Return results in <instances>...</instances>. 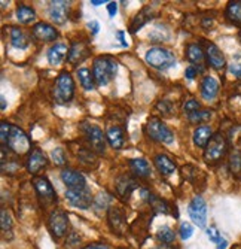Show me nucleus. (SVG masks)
I'll return each mask as SVG.
<instances>
[{
	"mask_svg": "<svg viewBox=\"0 0 241 249\" xmlns=\"http://www.w3.org/2000/svg\"><path fill=\"white\" fill-rule=\"evenodd\" d=\"M229 170L234 178L241 179V151L234 149L229 155Z\"/></svg>",
	"mask_w": 241,
	"mask_h": 249,
	"instance_id": "nucleus-30",
	"label": "nucleus"
},
{
	"mask_svg": "<svg viewBox=\"0 0 241 249\" xmlns=\"http://www.w3.org/2000/svg\"><path fill=\"white\" fill-rule=\"evenodd\" d=\"M107 11H109V15H111V17H115L116 12H118L116 3H115V2H111V3H109V5H107Z\"/></svg>",
	"mask_w": 241,
	"mask_h": 249,
	"instance_id": "nucleus-44",
	"label": "nucleus"
},
{
	"mask_svg": "<svg viewBox=\"0 0 241 249\" xmlns=\"http://www.w3.org/2000/svg\"><path fill=\"white\" fill-rule=\"evenodd\" d=\"M65 198L69 200V203L73 208L78 209H88L93 205V194L88 188L82 190H67L65 191Z\"/></svg>",
	"mask_w": 241,
	"mask_h": 249,
	"instance_id": "nucleus-11",
	"label": "nucleus"
},
{
	"mask_svg": "<svg viewBox=\"0 0 241 249\" xmlns=\"http://www.w3.org/2000/svg\"><path fill=\"white\" fill-rule=\"evenodd\" d=\"M6 109V100H5V97L2 96V110H5Z\"/></svg>",
	"mask_w": 241,
	"mask_h": 249,
	"instance_id": "nucleus-51",
	"label": "nucleus"
},
{
	"mask_svg": "<svg viewBox=\"0 0 241 249\" xmlns=\"http://www.w3.org/2000/svg\"><path fill=\"white\" fill-rule=\"evenodd\" d=\"M219 93V82L213 76H206L201 82V96L206 100H213Z\"/></svg>",
	"mask_w": 241,
	"mask_h": 249,
	"instance_id": "nucleus-25",
	"label": "nucleus"
},
{
	"mask_svg": "<svg viewBox=\"0 0 241 249\" xmlns=\"http://www.w3.org/2000/svg\"><path fill=\"white\" fill-rule=\"evenodd\" d=\"M33 37L42 42H54L58 37V32L48 22H37L33 27Z\"/></svg>",
	"mask_w": 241,
	"mask_h": 249,
	"instance_id": "nucleus-17",
	"label": "nucleus"
},
{
	"mask_svg": "<svg viewBox=\"0 0 241 249\" xmlns=\"http://www.w3.org/2000/svg\"><path fill=\"white\" fill-rule=\"evenodd\" d=\"M188 212L191 219L193 221L195 225H198L200 229H204L207 224V205L201 196H195L189 206H188Z\"/></svg>",
	"mask_w": 241,
	"mask_h": 249,
	"instance_id": "nucleus-9",
	"label": "nucleus"
},
{
	"mask_svg": "<svg viewBox=\"0 0 241 249\" xmlns=\"http://www.w3.org/2000/svg\"><path fill=\"white\" fill-rule=\"evenodd\" d=\"M90 249H107V246H104V245H93V246H90Z\"/></svg>",
	"mask_w": 241,
	"mask_h": 249,
	"instance_id": "nucleus-48",
	"label": "nucleus"
},
{
	"mask_svg": "<svg viewBox=\"0 0 241 249\" xmlns=\"http://www.w3.org/2000/svg\"><path fill=\"white\" fill-rule=\"evenodd\" d=\"M82 131L86 142L90 145V149L97 152V154H103L106 151V142L107 138L106 134L103 133V130L100 127H97L96 124H88L83 123L82 124Z\"/></svg>",
	"mask_w": 241,
	"mask_h": 249,
	"instance_id": "nucleus-6",
	"label": "nucleus"
},
{
	"mask_svg": "<svg viewBox=\"0 0 241 249\" xmlns=\"http://www.w3.org/2000/svg\"><path fill=\"white\" fill-rule=\"evenodd\" d=\"M211 138H213V131L207 125H200V127H196L193 131V143L198 148L206 149V146L209 145Z\"/></svg>",
	"mask_w": 241,
	"mask_h": 249,
	"instance_id": "nucleus-24",
	"label": "nucleus"
},
{
	"mask_svg": "<svg viewBox=\"0 0 241 249\" xmlns=\"http://www.w3.org/2000/svg\"><path fill=\"white\" fill-rule=\"evenodd\" d=\"M185 76L189 79V81H192L195 76H196V67L195 66H189V67H186V71H185Z\"/></svg>",
	"mask_w": 241,
	"mask_h": 249,
	"instance_id": "nucleus-43",
	"label": "nucleus"
},
{
	"mask_svg": "<svg viewBox=\"0 0 241 249\" xmlns=\"http://www.w3.org/2000/svg\"><path fill=\"white\" fill-rule=\"evenodd\" d=\"M229 72L237 76V78H241V64L240 63H235V64H231L229 66Z\"/></svg>",
	"mask_w": 241,
	"mask_h": 249,
	"instance_id": "nucleus-42",
	"label": "nucleus"
},
{
	"mask_svg": "<svg viewBox=\"0 0 241 249\" xmlns=\"http://www.w3.org/2000/svg\"><path fill=\"white\" fill-rule=\"evenodd\" d=\"M51 157H52V160H54V163L57 166H64L65 164V154H64L63 148H55L51 152Z\"/></svg>",
	"mask_w": 241,
	"mask_h": 249,
	"instance_id": "nucleus-36",
	"label": "nucleus"
},
{
	"mask_svg": "<svg viewBox=\"0 0 241 249\" xmlns=\"http://www.w3.org/2000/svg\"><path fill=\"white\" fill-rule=\"evenodd\" d=\"M137 188V182L134 178L129 175H122L116 179V194L121 200H128L133 194V191Z\"/></svg>",
	"mask_w": 241,
	"mask_h": 249,
	"instance_id": "nucleus-16",
	"label": "nucleus"
},
{
	"mask_svg": "<svg viewBox=\"0 0 241 249\" xmlns=\"http://www.w3.org/2000/svg\"><path fill=\"white\" fill-rule=\"evenodd\" d=\"M88 27L91 29L93 35H97L98 33V29H100V24H98L97 21H91V22H88Z\"/></svg>",
	"mask_w": 241,
	"mask_h": 249,
	"instance_id": "nucleus-45",
	"label": "nucleus"
},
{
	"mask_svg": "<svg viewBox=\"0 0 241 249\" xmlns=\"http://www.w3.org/2000/svg\"><path fill=\"white\" fill-rule=\"evenodd\" d=\"M129 167L134 172V175H137L139 178H149L152 170H150V164L145 160V158H133L129 161Z\"/></svg>",
	"mask_w": 241,
	"mask_h": 249,
	"instance_id": "nucleus-26",
	"label": "nucleus"
},
{
	"mask_svg": "<svg viewBox=\"0 0 241 249\" xmlns=\"http://www.w3.org/2000/svg\"><path fill=\"white\" fill-rule=\"evenodd\" d=\"M75 96V82L69 72H61L54 84L52 97L57 105H67Z\"/></svg>",
	"mask_w": 241,
	"mask_h": 249,
	"instance_id": "nucleus-2",
	"label": "nucleus"
},
{
	"mask_svg": "<svg viewBox=\"0 0 241 249\" xmlns=\"http://www.w3.org/2000/svg\"><path fill=\"white\" fill-rule=\"evenodd\" d=\"M11 124L3 121L0 124V142H2V146H6L9 142V136H11Z\"/></svg>",
	"mask_w": 241,
	"mask_h": 249,
	"instance_id": "nucleus-35",
	"label": "nucleus"
},
{
	"mask_svg": "<svg viewBox=\"0 0 241 249\" xmlns=\"http://www.w3.org/2000/svg\"><path fill=\"white\" fill-rule=\"evenodd\" d=\"M48 158L39 148H33L27 158V169L32 175H37L48 167Z\"/></svg>",
	"mask_w": 241,
	"mask_h": 249,
	"instance_id": "nucleus-13",
	"label": "nucleus"
},
{
	"mask_svg": "<svg viewBox=\"0 0 241 249\" xmlns=\"http://www.w3.org/2000/svg\"><path fill=\"white\" fill-rule=\"evenodd\" d=\"M157 237L160 242H162L164 245H170L174 242V239H176V234H174V231L168 227V225H164V227H161L157 233Z\"/></svg>",
	"mask_w": 241,
	"mask_h": 249,
	"instance_id": "nucleus-33",
	"label": "nucleus"
},
{
	"mask_svg": "<svg viewBox=\"0 0 241 249\" xmlns=\"http://www.w3.org/2000/svg\"><path fill=\"white\" fill-rule=\"evenodd\" d=\"M226 151H228V143H226L225 136L221 134V133H216V134H213L211 141L206 146L204 160L209 164H216V163H219L225 157Z\"/></svg>",
	"mask_w": 241,
	"mask_h": 249,
	"instance_id": "nucleus-4",
	"label": "nucleus"
},
{
	"mask_svg": "<svg viewBox=\"0 0 241 249\" xmlns=\"http://www.w3.org/2000/svg\"><path fill=\"white\" fill-rule=\"evenodd\" d=\"M146 133L150 139L161 142V143H173L174 142V134L173 131L157 117L149 118L147 124H146Z\"/></svg>",
	"mask_w": 241,
	"mask_h": 249,
	"instance_id": "nucleus-5",
	"label": "nucleus"
},
{
	"mask_svg": "<svg viewBox=\"0 0 241 249\" xmlns=\"http://www.w3.org/2000/svg\"><path fill=\"white\" fill-rule=\"evenodd\" d=\"M9 149L15 155H24L32 151V141L29 136L16 125L11 127V136H9V142H8Z\"/></svg>",
	"mask_w": 241,
	"mask_h": 249,
	"instance_id": "nucleus-7",
	"label": "nucleus"
},
{
	"mask_svg": "<svg viewBox=\"0 0 241 249\" xmlns=\"http://www.w3.org/2000/svg\"><path fill=\"white\" fill-rule=\"evenodd\" d=\"M16 18L21 24H30L32 21H34L36 18V12L32 6L27 5H18L16 8Z\"/></svg>",
	"mask_w": 241,
	"mask_h": 249,
	"instance_id": "nucleus-29",
	"label": "nucleus"
},
{
	"mask_svg": "<svg viewBox=\"0 0 241 249\" xmlns=\"http://www.w3.org/2000/svg\"><path fill=\"white\" fill-rule=\"evenodd\" d=\"M103 3H104V0H93V2H91V5H94V6H100Z\"/></svg>",
	"mask_w": 241,
	"mask_h": 249,
	"instance_id": "nucleus-49",
	"label": "nucleus"
},
{
	"mask_svg": "<svg viewBox=\"0 0 241 249\" xmlns=\"http://www.w3.org/2000/svg\"><path fill=\"white\" fill-rule=\"evenodd\" d=\"M226 248H228V240L226 239H222L216 245V249H226Z\"/></svg>",
	"mask_w": 241,
	"mask_h": 249,
	"instance_id": "nucleus-46",
	"label": "nucleus"
},
{
	"mask_svg": "<svg viewBox=\"0 0 241 249\" xmlns=\"http://www.w3.org/2000/svg\"><path fill=\"white\" fill-rule=\"evenodd\" d=\"M11 43L12 47L19 48V50H26L29 47V37L26 36V33L18 29V27H11Z\"/></svg>",
	"mask_w": 241,
	"mask_h": 249,
	"instance_id": "nucleus-27",
	"label": "nucleus"
},
{
	"mask_svg": "<svg viewBox=\"0 0 241 249\" xmlns=\"http://www.w3.org/2000/svg\"><path fill=\"white\" fill-rule=\"evenodd\" d=\"M146 61L150 67L158 69V71H167L176 64V58H174V55L168 50L161 48V47L150 48L146 53Z\"/></svg>",
	"mask_w": 241,
	"mask_h": 249,
	"instance_id": "nucleus-3",
	"label": "nucleus"
},
{
	"mask_svg": "<svg viewBox=\"0 0 241 249\" xmlns=\"http://www.w3.org/2000/svg\"><path fill=\"white\" fill-rule=\"evenodd\" d=\"M207 236H209V239H210L213 243H216V245H217L219 242H221V240L224 239L221 234H219V231H217L214 227H210V229L207 230Z\"/></svg>",
	"mask_w": 241,
	"mask_h": 249,
	"instance_id": "nucleus-41",
	"label": "nucleus"
},
{
	"mask_svg": "<svg viewBox=\"0 0 241 249\" xmlns=\"http://www.w3.org/2000/svg\"><path fill=\"white\" fill-rule=\"evenodd\" d=\"M204 43V47H206V58H207V61H209V64L213 67V69H216V71H221V69H224L225 67V57H224V54H222V51L219 50L216 45L213 43V42H203Z\"/></svg>",
	"mask_w": 241,
	"mask_h": 249,
	"instance_id": "nucleus-14",
	"label": "nucleus"
},
{
	"mask_svg": "<svg viewBox=\"0 0 241 249\" xmlns=\"http://www.w3.org/2000/svg\"><path fill=\"white\" fill-rule=\"evenodd\" d=\"M153 163H155V167L158 169V172L164 176H170L176 172L177 166H176V161L173 160L171 157L165 155V154H158L153 158Z\"/></svg>",
	"mask_w": 241,
	"mask_h": 249,
	"instance_id": "nucleus-20",
	"label": "nucleus"
},
{
	"mask_svg": "<svg viewBox=\"0 0 241 249\" xmlns=\"http://www.w3.org/2000/svg\"><path fill=\"white\" fill-rule=\"evenodd\" d=\"M226 18L235 24H241V0L229 2L226 6Z\"/></svg>",
	"mask_w": 241,
	"mask_h": 249,
	"instance_id": "nucleus-32",
	"label": "nucleus"
},
{
	"mask_svg": "<svg viewBox=\"0 0 241 249\" xmlns=\"http://www.w3.org/2000/svg\"><path fill=\"white\" fill-rule=\"evenodd\" d=\"M106 138H107V142L111 143V146L115 148V149H122L124 145H125V133L118 125L109 127L107 131H106Z\"/></svg>",
	"mask_w": 241,
	"mask_h": 249,
	"instance_id": "nucleus-21",
	"label": "nucleus"
},
{
	"mask_svg": "<svg viewBox=\"0 0 241 249\" xmlns=\"http://www.w3.org/2000/svg\"><path fill=\"white\" fill-rule=\"evenodd\" d=\"M67 53H69V50H67V47H65L64 43L52 45V47L49 48V51H48V61H49V64H52V66L61 64L64 61V58L69 55Z\"/></svg>",
	"mask_w": 241,
	"mask_h": 249,
	"instance_id": "nucleus-23",
	"label": "nucleus"
},
{
	"mask_svg": "<svg viewBox=\"0 0 241 249\" xmlns=\"http://www.w3.org/2000/svg\"><path fill=\"white\" fill-rule=\"evenodd\" d=\"M69 3L67 2H51L49 3V8H48V12H49V17L51 19L55 22V24L61 26L64 24L65 21H67V6Z\"/></svg>",
	"mask_w": 241,
	"mask_h": 249,
	"instance_id": "nucleus-19",
	"label": "nucleus"
},
{
	"mask_svg": "<svg viewBox=\"0 0 241 249\" xmlns=\"http://www.w3.org/2000/svg\"><path fill=\"white\" fill-rule=\"evenodd\" d=\"M88 55H90V47L85 42L79 40V42H73L72 43V47L69 50L67 60H69L70 64L78 66L79 63H82Z\"/></svg>",
	"mask_w": 241,
	"mask_h": 249,
	"instance_id": "nucleus-18",
	"label": "nucleus"
},
{
	"mask_svg": "<svg viewBox=\"0 0 241 249\" xmlns=\"http://www.w3.org/2000/svg\"><path fill=\"white\" fill-rule=\"evenodd\" d=\"M12 230V216L8 211H2V231L8 233Z\"/></svg>",
	"mask_w": 241,
	"mask_h": 249,
	"instance_id": "nucleus-37",
	"label": "nucleus"
},
{
	"mask_svg": "<svg viewBox=\"0 0 241 249\" xmlns=\"http://www.w3.org/2000/svg\"><path fill=\"white\" fill-rule=\"evenodd\" d=\"M79 160H80L82 163H88V164L91 166V163L96 161L94 151H91V149H82V151L79 152ZM96 163H97V161H96Z\"/></svg>",
	"mask_w": 241,
	"mask_h": 249,
	"instance_id": "nucleus-38",
	"label": "nucleus"
},
{
	"mask_svg": "<svg viewBox=\"0 0 241 249\" xmlns=\"http://www.w3.org/2000/svg\"><path fill=\"white\" fill-rule=\"evenodd\" d=\"M155 249H173V248H171L170 245H164V243H161V245H160L158 248H155Z\"/></svg>",
	"mask_w": 241,
	"mask_h": 249,
	"instance_id": "nucleus-50",
	"label": "nucleus"
},
{
	"mask_svg": "<svg viewBox=\"0 0 241 249\" xmlns=\"http://www.w3.org/2000/svg\"><path fill=\"white\" fill-rule=\"evenodd\" d=\"M196 110H200V103L196 102L195 99H189V100L185 102V105H183V112H185V114L191 115V114H193V112H196Z\"/></svg>",
	"mask_w": 241,
	"mask_h": 249,
	"instance_id": "nucleus-39",
	"label": "nucleus"
},
{
	"mask_svg": "<svg viewBox=\"0 0 241 249\" xmlns=\"http://www.w3.org/2000/svg\"><path fill=\"white\" fill-rule=\"evenodd\" d=\"M118 73V63L109 55H100L94 60L93 75L98 87H106L111 84Z\"/></svg>",
	"mask_w": 241,
	"mask_h": 249,
	"instance_id": "nucleus-1",
	"label": "nucleus"
},
{
	"mask_svg": "<svg viewBox=\"0 0 241 249\" xmlns=\"http://www.w3.org/2000/svg\"><path fill=\"white\" fill-rule=\"evenodd\" d=\"M63 184L67 187V190H82L86 188V180L82 173L73 169H64L60 175Z\"/></svg>",
	"mask_w": 241,
	"mask_h": 249,
	"instance_id": "nucleus-12",
	"label": "nucleus"
},
{
	"mask_svg": "<svg viewBox=\"0 0 241 249\" xmlns=\"http://www.w3.org/2000/svg\"><path fill=\"white\" fill-rule=\"evenodd\" d=\"M192 234H193V227H192L191 224H188V222H183L180 225V237H182V240L191 239Z\"/></svg>",
	"mask_w": 241,
	"mask_h": 249,
	"instance_id": "nucleus-40",
	"label": "nucleus"
},
{
	"mask_svg": "<svg viewBox=\"0 0 241 249\" xmlns=\"http://www.w3.org/2000/svg\"><path fill=\"white\" fill-rule=\"evenodd\" d=\"M211 118V112L210 110H196L193 114L188 115V120L192 123V124H201L207 120Z\"/></svg>",
	"mask_w": 241,
	"mask_h": 249,
	"instance_id": "nucleus-34",
	"label": "nucleus"
},
{
	"mask_svg": "<svg viewBox=\"0 0 241 249\" xmlns=\"http://www.w3.org/2000/svg\"><path fill=\"white\" fill-rule=\"evenodd\" d=\"M116 35H118V36H119V39H121V43H122V47H128V43H127V42L124 40V32H118Z\"/></svg>",
	"mask_w": 241,
	"mask_h": 249,
	"instance_id": "nucleus-47",
	"label": "nucleus"
},
{
	"mask_svg": "<svg viewBox=\"0 0 241 249\" xmlns=\"http://www.w3.org/2000/svg\"><path fill=\"white\" fill-rule=\"evenodd\" d=\"M107 218H109V225H111V229H112L113 233L122 234V231H125L127 216H125V212L121 208L112 206L111 209H109Z\"/></svg>",
	"mask_w": 241,
	"mask_h": 249,
	"instance_id": "nucleus-15",
	"label": "nucleus"
},
{
	"mask_svg": "<svg viewBox=\"0 0 241 249\" xmlns=\"http://www.w3.org/2000/svg\"><path fill=\"white\" fill-rule=\"evenodd\" d=\"M186 58L192 63V66H203L206 60V53L201 45L198 43H189L186 47Z\"/></svg>",
	"mask_w": 241,
	"mask_h": 249,
	"instance_id": "nucleus-22",
	"label": "nucleus"
},
{
	"mask_svg": "<svg viewBox=\"0 0 241 249\" xmlns=\"http://www.w3.org/2000/svg\"><path fill=\"white\" fill-rule=\"evenodd\" d=\"M152 19V12H150V8H145L143 11H140L136 17H134V19L131 21V26H129V32L131 33H136L137 30H140L147 21H150Z\"/></svg>",
	"mask_w": 241,
	"mask_h": 249,
	"instance_id": "nucleus-28",
	"label": "nucleus"
},
{
	"mask_svg": "<svg viewBox=\"0 0 241 249\" xmlns=\"http://www.w3.org/2000/svg\"><path fill=\"white\" fill-rule=\"evenodd\" d=\"M48 227H49V231L52 233V236L55 239H60V237L65 236V234H67V230H69V216H67V213H64L63 211H54L49 215Z\"/></svg>",
	"mask_w": 241,
	"mask_h": 249,
	"instance_id": "nucleus-10",
	"label": "nucleus"
},
{
	"mask_svg": "<svg viewBox=\"0 0 241 249\" xmlns=\"http://www.w3.org/2000/svg\"><path fill=\"white\" fill-rule=\"evenodd\" d=\"M33 187L36 190V194L40 200L42 205L51 206L57 203V193L52 187V184L45 176H37L33 179Z\"/></svg>",
	"mask_w": 241,
	"mask_h": 249,
	"instance_id": "nucleus-8",
	"label": "nucleus"
},
{
	"mask_svg": "<svg viewBox=\"0 0 241 249\" xmlns=\"http://www.w3.org/2000/svg\"><path fill=\"white\" fill-rule=\"evenodd\" d=\"M78 78H79L80 85L86 89V91H91V89H94V87H96L94 75H93L88 69H85V67L79 69V71H78Z\"/></svg>",
	"mask_w": 241,
	"mask_h": 249,
	"instance_id": "nucleus-31",
	"label": "nucleus"
}]
</instances>
